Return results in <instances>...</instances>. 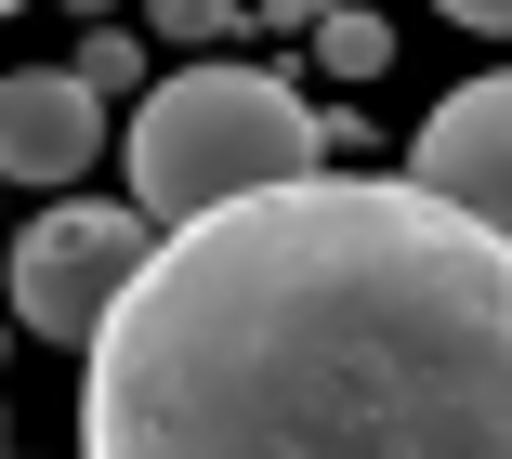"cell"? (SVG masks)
<instances>
[{"mask_svg": "<svg viewBox=\"0 0 512 459\" xmlns=\"http://www.w3.org/2000/svg\"><path fill=\"white\" fill-rule=\"evenodd\" d=\"M106 158V92L79 66H14L0 79V184H79Z\"/></svg>", "mask_w": 512, "mask_h": 459, "instance_id": "cell-4", "label": "cell"}, {"mask_svg": "<svg viewBox=\"0 0 512 459\" xmlns=\"http://www.w3.org/2000/svg\"><path fill=\"white\" fill-rule=\"evenodd\" d=\"M0 14H27V0H0Z\"/></svg>", "mask_w": 512, "mask_h": 459, "instance_id": "cell-10", "label": "cell"}, {"mask_svg": "<svg viewBox=\"0 0 512 459\" xmlns=\"http://www.w3.org/2000/svg\"><path fill=\"white\" fill-rule=\"evenodd\" d=\"M171 223L145 197H53L27 237H14V328L27 341H92L119 315V289L158 263Z\"/></svg>", "mask_w": 512, "mask_h": 459, "instance_id": "cell-3", "label": "cell"}, {"mask_svg": "<svg viewBox=\"0 0 512 459\" xmlns=\"http://www.w3.org/2000/svg\"><path fill=\"white\" fill-rule=\"evenodd\" d=\"M407 171H421V184H447L460 210H486L499 237H512V66H499V79H460L434 119H421Z\"/></svg>", "mask_w": 512, "mask_h": 459, "instance_id": "cell-5", "label": "cell"}, {"mask_svg": "<svg viewBox=\"0 0 512 459\" xmlns=\"http://www.w3.org/2000/svg\"><path fill=\"white\" fill-rule=\"evenodd\" d=\"M145 27L197 53V40H224V27H237V0H145Z\"/></svg>", "mask_w": 512, "mask_h": 459, "instance_id": "cell-7", "label": "cell"}, {"mask_svg": "<svg viewBox=\"0 0 512 459\" xmlns=\"http://www.w3.org/2000/svg\"><path fill=\"white\" fill-rule=\"evenodd\" d=\"M289 171H329L316 158V105L263 66H171L132 105V197L158 223H197L224 197H263Z\"/></svg>", "mask_w": 512, "mask_h": 459, "instance_id": "cell-2", "label": "cell"}, {"mask_svg": "<svg viewBox=\"0 0 512 459\" xmlns=\"http://www.w3.org/2000/svg\"><path fill=\"white\" fill-rule=\"evenodd\" d=\"M316 53H329L342 79H381V66H394V27L355 14V0H329V14H316Z\"/></svg>", "mask_w": 512, "mask_h": 459, "instance_id": "cell-6", "label": "cell"}, {"mask_svg": "<svg viewBox=\"0 0 512 459\" xmlns=\"http://www.w3.org/2000/svg\"><path fill=\"white\" fill-rule=\"evenodd\" d=\"M79 79H92V92H119V79H132V27H92V53H79Z\"/></svg>", "mask_w": 512, "mask_h": 459, "instance_id": "cell-8", "label": "cell"}, {"mask_svg": "<svg viewBox=\"0 0 512 459\" xmlns=\"http://www.w3.org/2000/svg\"><path fill=\"white\" fill-rule=\"evenodd\" d=\"M447 27H486V40H512V0H434Z\"/></svg>", "mask_w": 512, "mask_h": 459, "instance_id": "cell-9", "label": "cell"}, {"mask_svg": "<svg viewBox=\"0 0 512 459\" xmlns=\"http://www.w3.org/2000/svg\"><path fill=\"white\" fill-rule=\"evenodd\" d=\"M79 459H512V237L421 171H289L79 341Z\"/></svg>", "mask_w": 512, "mask_h": 459, "instance_id": "cell-1", "label": "cell"}]
</instances>
